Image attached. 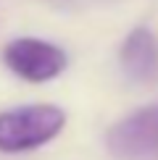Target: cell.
I'll return each mask as SVG.
<instances>
[{"instance_id": "obj_4", "label": "cell", "mask_w": 158, "mask_h": 160, "mask_svg": "<svg viewBox=\"0 0 158 160\" xmlns=\"http://www.w3.org/2000/svg\"><path fill=\"white\" fill-rule=\"evenodd\" d=\"M118 61H121L124 74L129 79H134V82L153 76L155 63H158V45H155V37L150 34V29H145V26L132 29L121 45Z\"/></svg>"}, {"instance_id": "obj_3", "label": "cell", "mask_w": 158, "mask_h": 160, "mask_svg": "<svg viewBox=\"0 0 158 160\" xmlns=\"http://www.w3.org/2000/svg\"><path fill=\"white\" fill-rule=\"evenodd\" d=\"M3 61L18 79L32 84L50 82V79L61 76L69 66V58L58 45L34 37H18L8 42L3 50Z\"/></svg>"}, {"instance_id": "obj_2", "label": "cell", "mask_w": 158, "mask_h": 160, "mask_svg": "<svg viewBox=\"0 0 158 160\" xmlns=\"http://www.w3.org/2000/svg\"><path fill=\"white\" fill-rule=\"evenodd\" d=\"M105 147L118 160H155L158 158V102L129 113L105 134Z\"/></svg>"}, {"instance_id": "obj_1", "label": "cell", "mask_w": 158, "mask_h": 160, "mask_svg": "<svg viewBox=\"0 0 158 160\" xmlns=\"http://www.w3.org/2000/svg\"><path fill=\"white\" fill-rule=\"evenodd\" d=\"M66 126V113L58 105H18L0 113V152L37 150L53 142Z\"/></svg>"}]
</instances>
